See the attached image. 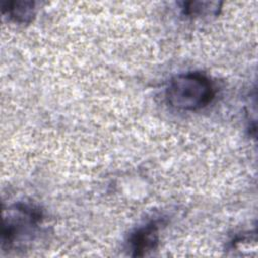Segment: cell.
Listing matches in <instances>:
<instances>
[{
  "mask_svg": "<svg viewBox=\"0 0 258 258\" xmlns=\"http://www.w3.org/2000/svg\"><path fill=\"white\" fill-rule=\"evenodd\" d=\"M215 96L210 79L198 72L179 74L173 77L166 89L167 104L179 111H197L208 106Z\"/></svg>",
  "mask_w": 258,
  "mask_h": 258,
  "instance_id": "obj_1",
  "label": "cell"
},
{
  "mask_svg": "<svg viewBox=\"0 0 258 258\" xmlns=\"http://www.w3.org/2000/svg\"><path fill=\"white\" fill-rule=\"evenodd\" d=\"M42 214L34 205L18 202L3 211L2 249L11 250L32 238L41 224Z\"/></svg>",
  "mask_w": 258,
  "mask_h": 258,
  "instance_id": "obj_2",
  "label": "cell"
},
{
  "mask_svg": "<svg viewBox=\"0 0 258 258\" xmlns=\"http://www.w3.org/2000/svg\"><path fill=\"white\" fill-rule=\"evenodd\" d=\"M159 243V225L151 221L138 228L129 238V246L132 256L143 257L157 249Z\"/></svg>",
  "mask_w": 258,
  "mask_h": 258,
  "instance_id": "obj_3",
  "label": "cell"
},
{
  "mask_svg": "<svg viewBox=\"0 0 258 258\" xmlns=\"http://www.w3.org/2000/svg\"><path fill=\"white\" fill-rule=\"evenodd\" d=\"M2 12L16 23H29L35 16L36 8L33 1H9L2 4Z\"/></svg>",
  "mask_w": 258,
  "mask_h": 258,
  "instance_id": "obj_4",
  "label": "cell"
},
{
  "mask_svg": "<svg viewBox=\"0 0 258 258\" xmlns=\"http://www.w3.org/2000/svg\"><path fill=\"white\" fill-rule=\"evenodd\" d=\"M221 4L216 1H189L183 3L182 11L183 14L191 18L216 16L219 14Z\"/></svg>",
  "mask_w": 258,
  "mask_h": 258,
  "instance_id": "obj_5",
  "label": "cell"
}]
</instances>
